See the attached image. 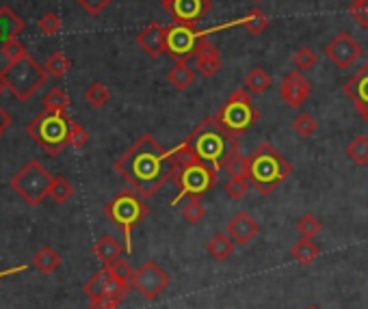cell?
Here are the masks:
<instances>
[{
    "label": "cell",
    "instance_id": "f35d334b",
    "mask_svg": "<svg viewBox=\"0 0 368 309\" xmlns=\"http://www.w3.org/2000/svg\"><path fill=\"white\" fill-rule=\"evenodd\" d=\"M316 128H319V123H316V119L310 113H299L292 119V130L297 134H301V136H312L316 132Z\"/></svg>",
    "mask_w": 368,
    "mask_h": 309
},
{
    "label": "cell",
    "instance_id": "484cf974",
    "mask_svg": "<svg viewBox=\"0 0 368 309\" xmlns=\"http://www.w3.org/2000/svg\"><path fill=\"white\" fill-rule=\"evenodd\" d=\"M32 266L44 274H52L61 266V255L52 247H42L35 255H32Z\"/></svg>",
    "mask_w": 368,
    "mask_h": 309
},
{
    "label": "cell",
    "instance_id": "5bb4252c",
    "mask_svg": "<svg viewBox=\"0 0 368 309\" xmlns=\"http://www.w3.org/2000/svg\"><path fill=\"white\" fill-rule=\"evenodd\" d=\"M343 93L353 102L357 115L368 123V61L343 85Z\"/></svg>",
    "mask_w": 368,
    "mask_h": 309
},
{
    "label": "cell",
    "instance_id": "f1b7e54d",
    "mask_svg": "<svg viewBox=\"0 0 368 309\" xmlns=\"http://www.w3.org/2000/svg\"><path fill=\"white\" fill-rule=\"evenodd\" d=\"M85 99H87V104H91L93 109H102L109 104V99H111V91L107 85L102 83H91L87 89H85Z\"/></svg>",
    "mask_w": 368,
    "mask_h": 309
},
{
    "label": "cell",
    "instance_id": "f907efd6",
    "mask_svg": "<svg viewBox=\"0 0 368 309\" xmlns=\"http://www.w3.org/2000/svg\"><path fill=\"white\" fill-rule=\"evenodd\" d=\"M256 3H262V0H256Z\"/></svg>",
    "mask_w": 368,
    "mask_h": 309
},
{
    "label": "cell",
    "instance_id": "ba28073f",
    "mask_svg": "<svg viewBox=\"0 0 368 309\" xmlns=\"http://www.w3.org/2000/svg\"><path fill=\"white\" fill-rule=\"evenodd\" d=\"M54 176L40 162V160H28L18 174L11 178V188L28 203L32 208L50 195V186H52Z\"/></svg>",
    "mask_w": 368,
    "mask_h": 309
},
{
    "label": "cell",
    "instance_id": "bcb514c9",
    "mask_svg": "<svg viewBox=\"0 0 368 309\" xmlns=\"http://www.w3.org/2000/svg\"><path fill=\"white\" fill-rule=\"evenodd\" d=\"M11 115L7 113V111H3V109H0V136H3V132L11 126Z\"/></svg>",
    "mask_w": 368,
    "mask_h": 309
},
{
    "label": "cell",
    "instance_id": "681fc988",
    "mask_svg": "<svg viewBox=\"0 0 368 309\" xmlns=\"http://www.w3.org/2000/svg\"><path fill=\"white\" fill-rule=\"evenodd\" d=\"M308 309H321V307H316V305H312V307H308Z\"/></svg>",
    "mask_w": 368,
    "mask_h": 309
},
{
    "label": "cell",
    "instance_id": "d6a6232c",
    "mask_svg": "<svg viewBox=\"0 0 368 309\" xmlns=\"http://www.w3.org/2000/svg\"><path fill=\"white\" fill-rule=\"evenodd\" d=\"M72 195H74V186H72V182H70L68 178L59 176V178L52 180V186H50V195H48V197H50L54 203H65Z\"/></svg>",
    "mask_w": 368,
    "mask_h": 309
},
{
    "label": "cell",
    "instance_id": "7c38bea8",
    "mask_svg": "<svg viewBox=\"0 0 368 309\" xmlns=\"http://www.w3.org/2000/svg\"><path fill=\"white\" fill-rule=\"evenodd\" d=\"M325 56L338 67V70H349L355 65V61L362 56V46L349 35V32H338L327 46Z\"/></svg>",
    "mask_w": 368,
    "mask_h": 309
},
{
    "label": "cell",
    "instance_id": "d590c367",
    "mask_svg": "<svg viewBox=\"0 0 368 309\" xmlns=\"http://www.w3.org/2000/svg\"><path fill=\"white\" fill-rule=\"evenodd\" d=\"M297 231L304 238H314V236H319L323 231V223L314 214H304L297 221Z\"/></svg>",
    "mask_w": 368,
    "mask_h": 309
},
{
    "label": "cell",
    "instance_id": "836d02e7",
    "mask_svg": "<svg viewBox=\"0 0 368 309\" xmlns=\"http://www.w3.org/2000/svg\"><path fill=\"white\" fill-rule=\"evenodd\" d=\"M225 169H227L230 178H249V158H245L241 152H237L227 158Z\"/></svg>",
    "mask_w": 368,
    "mask_h": 309
},
{
    "label": "cell",
    "instance_id": "83f0119b",
    "mask_svg": "<svg viewBox=\"0 0 368 309\" xmlns=\"http://www.w3.org/2000/svg\"><path fill=\"white\" fill-rule=\"evenodd\" d=\"M182 217L189 225H199L206 217L202 197H186L184 199V208H182Z\"/></svg>",
    "mask_w": 368,
    "mask_h": 309
},
{
    "label": "cell",
    "instance_id": "277c9868",
    "mask_svg": "<svg viewBox=\"0 0 368 309\" xmlns=\"http://www.w3.org/2000/svg\"><path fill=\"white\" fill-rule=\"evenodd\" d=\"M148 214H150V208L146 205L143 197H139L135 190H121L105 205V217L124 231L126 253H132V229Z\"/></svg>",
    "mask_w": 368,
    "mask_h": 309
},
{
    "label": "cell",
    "instance_id": "7a4b0ae2",
    "mask_svg": "<svg viewBox=\"0 0 368 309\" xmlns=\"http://www.w3.org/2000/svg\"><path fill=\"white\" fill-rule=\"evenodd\" d=\"M184 143L195 152V156L206 162L208 166H213L217 174L225 166L227 158L239 152V139L237 136L227 134L213 117H206L202 123H199L186 139Z\"/></svg>",
    "mask_w": 368,
    "mask_h": 309
},
{
    "label": "cell",
    "instance_id": "f6af8a7d",
    "mask_svg": "<svg viewBox=\"0 0 368 309\" xmlns=\"http://www.w3.org/2000/svg\"><path fill=\"white\" fill-rule=\"evenodd\" d=\"M121 301L109 298V296H95L89 298V309H117Z\"/></svg>",
    "mask_w": 368,
    "mask_h": 309
},
{
    "label": "cell",
    "instance_id": "e0dca14e",
    "mask_svg": "<svg viewBox=\"0 0 368 309\" xmlns=\"http://www.w3.org/2000/svg\"><path fill=\"white\" fill-rule=\"evenodd\" d=\"M137 44L150 59H158L162 52H167V26L150 22L143 30H139Z\"/></svg>",
    "mask_w": 368,
    "mask_h": 309
},
{
    "label": "cell",
    "instance_id": "b9f144b4",
    "mask_svg": "<svg viewBox=\"0 0 368 309\" xmlns=\"http://www.w3.org/2000/svg\"><path fill=\"white\" fill-rule=\"evenodd\" d=\"M87 141H89V134H87V130L78 123V121H70V145L72 147H76V150H83L85 145H87Z\"/></svg>",
    "mask_w": 368,
    "mask_h": 309
},
{
    "label": "cell",
    "instance_id": "ffe728a7",
    "mask_svg": "<svg viewBox=\"0 0 368 309\" xmlns=\"http://www.w3.org/2000/svg\"><path fill=\"white\" fill-rule=\"evenodd\" d=\"M93 253H95V258H97L100 262H102V266H105V268H109L111 264H115V262L121 258L124 249H121L119 240H117L115 236L105 234V236L100 238L97 243L93 245Z\"/></svg>",
    "mask_w": 368,
    "mask_h": 309
},
{
    "label": "cell",
    "instance_id": "7dc6e473",
    "mask_svg": "<svg viewBox=\"0 0 368 309\" xmlns=\"http://www.w3.org/2000/svg\"><path fill=\"white\" fill-rule=\"evenodd\" d=\"M158 3L165 7V9H170V5H172V0H158Z\"/></svg>",
    "mask_w": 368,
    "mask_h": 309
},
{
    "label": "cell",
    "instance_id": "ac0fdd59",
    "mask_svg": "<svg viewBox=\"0 0 368 309\" xmlns=\"http://www.w3.org/2000/svg\"><path fill=\"white\" fill-rule=\"evenodd\" d=\"M195 63H197V70L204 78H213L219 74L221 70V54H219V48L213 46L206 35L199 40L197 48H195Z\"/></svg>",
    "mask_w": 368,
    "mask_h": 309
},
{
    "label": "cell",
    "instance_id": "f546056e",
    "mask_svg": "<svg viewBox=\"0 0 368 309\" xmlns=\"http://www.w3.org/2000/svg\"><path fill=\"white\" fill-rule=\"evenodd\" d=\"M345 154L349 156V160H353L355 164H366L368 162V136L360 134L353 141L347 143Z\"/></svg>",
    "mask_w": 368,
    "mask_h": 309
},
{
    "label": "cell",
    "instance_id": "74e56055",
    "mask_svg": "<svg viewBox=\"0 0 368 309\" xmlns=\"http://www.w3.org/2000/svg\"><path fill=\"white\" fill-rule=\"evenodd\" d=\"M0 52H3V56L7 59V63H16V61L24 59V56H28V52H26L24 44H22L18 37L3 42V46H0Z\"/></svg>",
    "mask_w": 368,
    "mask_h": 309
},
{
    "label": "cell",
    "instance_id": "8992f818",
    "mask_svg": "<svg viewBox=\"0 0 368 309\" xmlns=\"http://www.w3.org/2000/svg\"><path fill=\"white\" fill-rule=\"evenodd\" d=\"M48 70L40 65L32 56H24L16 63H9L5 70H0L5 87L13 93L16 99L26 102L28 97L35 95L48 80Z\"/></svg>",
    "mask_w": 368,
    "mask_h": 309
},
{
    "label": "cell",
    "instance_id": "7402d4cb",
    "mask_svg": "<svg viewBox=\"0 0 368 309\" xmlns=\"http://www.w3.org/2000/svg\"><path fill=\"white\" fill-rule=\"evenodd\" d=\"M167 83L176 91H186L195 83V72L191 70L186 61H176V65L167 72Z\"/></svg>",
    "mask_w": 368,
    "mask_h": 309
},
{
    "label": "cell",
    "instance_id": "8fae6325",
    "mask_svg": "<svg viewBox=\"0 0 368 309\" xmlns=\"http://www.w3.org/2000/svg\"><path fill=\"white\" fill-rule=\"evenodd\" d=\"M167 286H170V274H167L156 262H146L137 272H135V279H132V288H135L143 298L154 301L158 298Z\"/></svg>",
    "mask_w": 368,
    "mask_h": 309
},
{
    "label": "cell",
    "instance_id": "5b68a950",
    "mask_svg": "<svg viewBox=\"0 0 368 309\" xmlns=\"http://www.w3.org/2000/svg\"><path fill=\"white\" fill-rule=\"evenodd\" d=\"M70 117L65 113H50L44 111L37 115L28 126L26 134L30 139H35V143L52 158H57L65 147L70 145Z\"/></svg>",
    "mask_w": 368,
    "mask_h": 309
},
{
    "label": "cell",
    "instance_id": "44dd1931",
    "mask_svg": "<svg viewBox=\"0 0 368 309\" xmlns=\"http://www.w3.org/2000/svg\"><path fill=\"white\" fill-rule=\"evenodd\" d=\"M22 30H24V20L11 7H0V42L18 37Z\"/></svg>",
    "mask_w": 368,
    "mask_h": 309
},
{
    "label": "cell",
    "instance_id": "d4e9b609",
    "mask_svg": "<svg viewBox=\"0 0 368 309\" xmlns=\"http://www.w3.org/2000/svg\"><path fill=\"white\" fill-rule=\"evenodd\" d=\"M290 255H292V260L297 264H304L306 266V264H312L321 255V247L316 243H312V238H301L299 243L292 247Z\"/></svg>",
    "mask_w": 368,
    "mask_h": 309
},
{
    "label": "cell",
    "instance_id": "9c48e42d",
    "mask_svg": "<svg viewBox=\"0 0 368 309\" xmlns=\"http://www.w3.org/2000/svg\"><path fill=\"white\" fill-rule=\"evenodd\" d=\"M174 182L178 184V195L172 199V205H178L186 197H202L217 184V171L202 160L178 166L174 174Z\"/></svg>",
    "mask_w": 368,
    "mask_h": 309
},
{
    "label": "cell",
    "instance_id": "ab89813d",
    "mask_svg": "<svg viewBox=\"0 0 368 309\" xmlns=\"http://www.w3.org/2000/svg\"><path fill=\"white\" fill-rule=\"evenodd\" d=\"M109 270H111L113 277H117L121 284H126V286H130V288H132V279H135V272H137V270H132L128 262H124V260L119 258L115 264H111V266H109Z\"/></svg>",
    "mask_w": 368,
    "mask_h": 309
},
{
    "label": "cell",
    "instance_id": "2e32d148",
    "mask_svg": "<svg viewBox=\"0 0 368 309\" xmlns=\"http://www.w3.org/2000/svg\"><path fill=\"white\" fill-rule=\"evenodd\" d=\"M213 9L210 0H172L170 5V16L174 18V22L180 24H197L202 18H206Z\"/></svg>",
    "mask_w": 368,
    "mask_h": 309
},
{
    "label": "cell",
    "instance_id": "7bdbcfd3",
    "mask_svg": "<svg viewBox=\"0 0 368 309\" xmlns=\"http://www.w3.org/2000/svg\"><path fill=\"white\" fill-rule=\"evenodd\" d=\"M349 13L362 28H368V0H353L349 5Z\"/></svg>",
    "mask_w": 368,
    "mask_h": 309
},
{
    "label": "cell",
    "instance_id": "1f68e13d",
    "mask_svg": "<svg viewBox=\"0 0 368 309\" xmlns=\"http://www.w3.org/2000/svg\"><path fill=\"white\" fill-rule=\"evenodd\" d=\"M46 70H48V74L50 76H54V78H63L65 74H68V70L72 67V61L65 56L63 52H52L50 56H48V61H46Z\"/></svg>",
    "mask_w": 368,
    "mask_h": 309
},
{
    "label": "cell",
    "instance_id": "d6986e66",
    "mask_svg": "<svg viewBox=\"0 0 368 309\" xmlns=\"http://www.w3.org/2000/svg\"><path fill=\"white\" fill-rule=\"evenodd\" d=\"M258 231H260L258 221H256L251 214H247V212H239L237 217H234V219L227 223V234H230V238H232L237 245H241V247H247V245L251 243V240L258 236Z\"/></svg>",
    "mask_w": 368,
    "mask_h": 309
},
{
    "label": "cell",
    "instance_id": "30bf717a",
    "mask_svg": "<svg viewBox=\"0 0 368 309\" xmlns=\"http://www.w3.org/2000/svg\"><path fill=\"white\" fill-rule=\"evenodd\" d=\"M208 30H197L193 24H180L167 26V54L174 61H189L195 56V48Z\"/></svg>",
    "mask_w": 368,
    "mask_h": 309
},
{
    "label": "cell",
    "instance_id": "52a82bcc",
    "mask_svg": "<svg viewBox=\"0 0 368 309\" xmlns=\"http://www.w3.org/2000/svg\"><path fill=\"white\" fill-rule=\"evenodd\" d=\"M215 119L227 134L239 139V136H243L247 130L256 126V121L260 119V113L254 107L251 93L245 87H241L237 91H232L225 104L215 113Z\"/></svg>",
    "mask_w": 368,
    "mask_h": 309
},
{
    "label": "cell",
    "instance_id": "60d3db41",
    "mask_svg": "<svg viewBox=\"0 0 368 309\" xmlns=\"http://www.w3.org/2000/svg\"><path fill=\"white\" fill-rule=\"evenodd\" d=\"M37 26H40V30L44 32V35L52 37V35H57V32L61 30L63 24H61V18L57 13H44L40 18V22H37Z\"/></svg>",
    "mask_w": 368,
    "mask_h": 309
},
{
    "label": "cell",
    "instance_id": "c3c4849f",
    "mask_svg": "<svg viewBox=\"0 0 368 309\" xmlns=\"http://www.w3.org/2000/svg\"><path fill=\"white\" fill-rule=\"evenodd\" d=\"M7 87H5V83H3V78H0V95H3V91H5Z\"/></svg>",
    "mask_w": 368,
    "mask_h": 309
},
{
    "label": "cell",
    "instance_id": "6da1fadb",
    "mask_svg": "<svg viewBox=\"0 0 368 309\" xmlns=\"http://www.w3.org/2000/svg\"><path fill=\"white\" fill-rule=\"evenodd\" d=\"M115 174L139 197L150 199L174 178L176 160L152 134H141L124 156L115 160Z\"/></svg>",
    "mask_w": 368,
    "mask_h": 309
},
{
    "label": "cell",
    "instance_id": "ee69618b",
    "mask_svg": "<svg viewBox=\"0 0 368 309\" xmlns=\"http://www.w3.org/2000/svg\"><path fill=\"white\" fill-rule=\"evenodd\" d=\"M111 3H113V0H76V5L83 11H87L89 16H93V18H97Z\"/></svg>",
    "mask_w": 368,
    "mask_h": 309
},
{
    "label": "cell",
    "instance_id": "9a60e30c",
    "mask_svg": "<svg viewBox=\"0 0 368 309\" xmlns=\"http://www.w3.org/2000/svg\"><path fill=\"white\" fill-rule=\"evenodd\" d=\"M310 80L301 74V70H292L284 76L280 85V97L286 102L290 109H299L301 104H306V99L310 97Z\"/></svg>",
    "mask_w": 368,
    "mask_h": 309
},
{
    "label": "cell",
    "instance_id": "e575fe53",
    "mask_svg": "<svg viewBox=\"0 0 368 309\" xmlns=\"http://www.w3.org/2000/svg\"><path fill=\"white\" fill-rule=\"evenodd\" d=\"M251 180L249 178H230V182L225 184V195L232 201H241L249 190H251Z\"/></svg>",
    "mask_w": 368,
    "mask_h": 309
},
{
    "label": "cell",
    "instance_id": "603a6c76",
    "mask_svg": "<svg viewBox=\"0 0 368 309\" xmlns=\"http://www.w3.org/2000/svg\"><path fill=\"white\" fill-rule=\"evenodd\" d=\"M271 85H273L271 74L262 70V67H254V70H249V74L245 76V89L251 95H262L264 91H269Z\"/></svg>",
    "mask_w": 368,
    "mask_h": 309
},
{
    "label": "cell",
    "instance_id": "4dcf8cb0",
    "mask_svg": "<svg viewBox=\"0 0 368 309\" xmlns=\"http://www.w3.org/2000/svg\"><path fill=\"white\" fill-rule=\"evenodd\" d=\"M44 107L50 113H65V111H68V107H70V97H68V93H65L61 87H54V89H50L46 93Z\"/></svg>",
    "mask_w": 368,
    "mask_h": 309
},
{
    "label": "cell",
    "instance_id": "cb8c5ba5",
    "mask_svg": "<svg viewBox=\"0 0 368 309\" xmlns=\"http://www.w3.org/2000/svg\"><path fill=\"white\" fill-rule=\"evenodd\" d=\"M234 240L230 238V234H215L210 240H208V245H206V251L215 258V260H219V262H223V260H227L232 253H234Z\"/></svg>",
    "mask_w": 368,
    "mask_h": 309
},
{
    "label": "cell",
    "instance_id": "3957f363",
    "mask_svg": "<svg viewBox=\"0 0 368 309\" xmlns=\"http://www.w3.org/2000/svg\"><path fill=\"white\" fill-rule=\"evenodd\" d=\"M290 174V162L271 143H260L249 156V180L260 195H271Z\"/></svg>",
    "mask_w": 368,
    "mask_h": 309
},
{
    "label": "cell",
    "instance_id": "4316f807",
    "mask_svg": "<svg viewBox=\"0 0 368 309\" xmlns=\"http://www.w3.org/2000/svg\"><path fill=\"white\" fill-rule=\"evenodd\" d=\"M227 26H245L251 35H260V32L266 30V26H269V18H266V13H262L260 9H251L245 18H241L237 22H230Z\"/></svg>",
    "mask_w": 368,
    "mask_h": 309
},
{
    "label": "cell",
    "instance_id": "4fadbf2b",
    "mask_svg": "<svg viewBox=\"0 0 368 309\" xmlns=\"http://www.w3.org/2000/svg\"><path fill=\"white\" fill-rule=\"evenodd\" d=\"M85 294L89 298H95V296H109V298H115V301H124L130 292V286L121 284L117 277H113L109 268H102L97 270L93 277L85 284Z\"/></svg>",
    "mask_w": 368,
    "mask_h": 309
},
{
    "label": "cell",
    "instance_id": "8d00e7d4",
    "mask_svg": "<svg viewBox=\"0 0 368 309\" xmlns=\"http://www.w3.org/2000/svg\"><path fill=\"white\" fill-rule=\"evenodd\" d=\"M292 63H295L297 70L306 72V70H312V67L319 63V56H316V52H314L312 48L304 46V48H299V50L292 54Z\"/></svg>",
    "mask_w": 368,
    "mask_h": 309
}]
</instances>
